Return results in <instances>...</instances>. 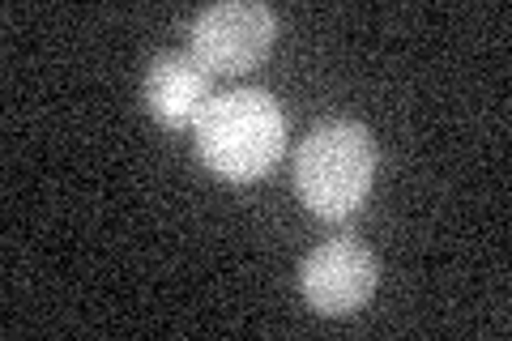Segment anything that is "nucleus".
<instances>
[{"mask_svg":"<svg viewBox=\"0 0 512 341\" xmlns=\"http://www.w3.org/2000/svg\"><path fill=\"white\" fill-rule=\"evenodd\" d=\"M146 107L163 128H192L205 111L210 94V73L197 64L192 52H158L146 64Z\"/></svg>","mask_w":512,"mask_h":341,"instance_id":"obj_5","label":"nucleus"},{"mask_svg":"<svg viewBox=\"0 0 512 341\" xmlns=\"http://www.w3.org/2000/svg\"><path fill=\"white\" fill-rule=\"evenodd\" d=\"M201 162L227 184H256L286 154V116L269 90L239 86L214 94L192 124Z\"/></svg>","mask_w":512,"mask_h":341,"instance_id":"obj_1","label":"nucleus"},{"mask_svg":"<svg viewBox=\"0 0 512 341\" xmlns=\"http://www.w3.org/2000/svg\"><path fill=\"white\" fill-rule=\"evenodd\" d=\"M376 256L359 239H325L303 256L299 286L320 316H350L376 290Z\"/></svg>","mask_w":512,"mask_h":341,"instance_id":"obj_4","label":"nucleus"},{"mask_svg":"<svg viewBox=\"0 0 512 341\" xmlns=\"http://www.w3.org/2000/svg\"><path fill=\"white\" fill-rule=\"evenodd\" d=\"M376 175V141L359 120H320L295 150V192L325 222L359 214Z\"/></svg>","mask_w":512,"mask_h":341,"instance_id":"obj_2","label":"nucleus"},{"mask_svg":"<svg viewBox=\"0 0 512 341\" xmlns=\"http://www.w3.org/2000/svg\"><path fill=\"white\" fill-rule=\"evenodd\" d=\"M278 35L274 9L261 0H222V5H205L197 18L188 22V52L197 56L205 73H248L256 69Z\"/></svg>","mask_w":512,"mask_h":341,"instance_id":"obj_3","label":"nucleus"}]
</instances>
